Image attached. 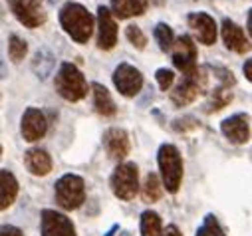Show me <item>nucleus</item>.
<instances>
[{
	"instance_id": "f257e3e1",
	"label": "nucleus",
	"mask_w": 252,
	"mask_h": 236,
	"mask_svg": "<svg viewBox=\"0 0 252 236\" xmlns=\"http://www.w3.org/2000/svg\"><path fill=\"white\" fill-rule=\"evenodd\" d=\"M60 26L76 44H88V40L94 34L95 18L94 14L80 2H66L62 4L58 12Z\"/></svg>"
},
{
	"instance_id": "f03ea898",
	"label": "nucleus",
	"mask_w": 252,
	"mask_h": 236,
	"mask_svg": "<svg viewBox=\"0 0 252 236\" xmlns=\"http://www.w3.org/2000/svg\"><path fill=\"white\" fill-rule=\"evenodd\" d=\"M54 88L58 95H62L66 101H82L88 95V82L82 70L72 62H62L60 70L54 78Z\"/></svg>"
},
{
	"instance_id": "7ed1b4c3",
	"label": "nucleus",
	"mask_w": 252,
	"mask_h": 236,
	"mask_svg": "<svg viewBox=\"0 0 252 236\" xmlns=\"http://www.w3.org/2000/svg\"><path fill=\"white\" fill-rule=\"evenodd\" d=\"M207 66H199L197 72L183 76L181 82L169 91V99L175 107H185L189 103H193L199 95H203L209 88V74Z\"/></svg>"
},
{
	"instance_id": "20e7f679",
	"label": "nucleus",
	"mask_w": 252,
	"mask_h": 236,
	"mask_svg": "<svg viewBox=\"0 0 252 236\" xmlns=\"http://www.w3.org/2000/svg\"><path fill=\"white\" fill-rule=\"evenodd\" d=\"M157 163H159L161 181H163L167 193L175 195L183 183V157H181L179 149L173 143H163L157 153Z\"/></svg>"
},
{
	"instance_id": "39448f33",
	"label": "nucleus",
	"mask_w": 252,
	"mask_h": 236,
	"mask_svg": "<svg viewBox=\"0 0 252 236\" xmlns=\"http://www.w3.org/2000/svg\"><path fill=\"white\" fill-rule=\"evenodd\" d=\"M54 195H56V203L64 210H76L86 201V183L80 175L66 173L56 181Z\"/></svg>"
},
{
	"instance_id": "423d86ee",
	"label": "nucleus",
	"mask_w": 252,
	"mask_h": 236,
	"mask_svg": "<svg viewBox=\"0 0 252 236\" xmlns=\"http://www.w3.org/2000/svg\"><path fill=\"white\" fill-rule=\"evenodd\" d=\"M111 193L119 201H131L139 191V169L135 163H119L109 177Z\"/></svg>"
},
{
	"instance_id": "0eeeda50",
	"label": "nucleus",
	"mask_w": 252,
	"mask_h": 236,
	"mask_svg": "<svg viewBox=\"0 0 252 236\" xmlns=\"http://www.w3.org/2000/svg\"><path fill=\"white\" fill-rule=\"evenodd\" d=\"M171 60H173V66L183 74V76H189L199 70V64H197V42L193 40V36L189 34H181L175 44H173V50H171Z\"/></svg>"
},
{
	"instance_id": "6e6552de",
	"label": "nucleus",
	"mask_w": 252,
	"mask_h": 236,
	"mask_svg": "<svg viewBox=\"0 0 252 236\" xmlns=\"http://www.w3.org/2000/svg\"><path fill=\"white\" fill-rule=\"evenodd\" d=\"M6 2L14 18L30 30L44 26L48 20L46 10L42 6V0H6Z\"/></svg>"
},
{
	"instance_id": "1a4fd4ad",
	"label": "nucleus",
	"mask_w": 252,
	"mask_h": 236,
	"mask_svg": "<svg viewBox=\"0 0 252 236\" xmlns=\"http://www.w3.org/2000/svg\"><path fill=\"white\" fill-rule=\"evenodd\" d=\"M111 80H113L115 89L123 97H135L141 91V88H143V74L135 66L127 64V62H121L113 70Z\"/></svg>"
},
{
	"instance_id": "9d476101",
	"label": "nucleus",
	"mask_w": 252,
	"mask_h": 236,
	"mask_svg": "<svg viewBox=\"0 0 252 236\" xmlns=\"http://www.w3.org/2000/svg\"><path fill=\"white\" fill-rule=\"evenodd\" d=\"M42 236H76L74 222L64 214L52 208H44L40 214Z\"/></svg>"
},
{
	"instance_id": "9b49d317",
	"label": "nucleus",
	"mask_w": 252,
	"mask_h": 236,
	"mask_svg": "<svg viewBox=\"0 0 252 236\" xmlns=\"http://www.w3.org/2000/svg\"><path fill=\"white\" fill-rule=\"evenodd\" d=\"M117 44V22L109 6H97V48L107 52Z\"/></svg>"
},
{
	"instance_id": "f8f14e48",
	"label": "nucleus",
	"mask_w": 252,
	"mask_h": 236,
	"mask_svg": "<svg viewBox=\"0 0 252 236\" xmlns=\"http://www.w3.org/2000/svg\"><path fill=\"white\" fill-rule=\"evenodd\" d=\"M187 24L193 30L195 38L203 44V46H213L217 42L219 30H217V22L211 14L207 12H191L187 16Z\"/></svg>"
},
{
	"instance_id": "ddd939ff",
	"label": "nucleus",
	"mask_w": 252,
	"mask_h": 236,
	"mask_svg": "<svg viewBox=\"0 0 252 236\" xmlns=\"http://www.w3.org/2000/svg\"><path fill=\"white\" fill-rule=\"evenodd\" d=\"M48 131V121H46V115L36 109V107H28L22 113V121H20V133L24 137V141L34 143L40 141Z\"/></svg>"
},
{
	"instance_id": "4468645a",
	"label": "nucleus",
	"mask_w": 252,
	"mask_h": 236,
	"mask_svg": "<svg viewBox=\"0 0 252 236\" xmlns=\"http://www.w3.org/2000/svg\"><path fill=\"white\" fill-rule=\"evenodd\" d=\"M222 135L232 145H244L250 139V117L248 113H234L220 123Z\"/></svg>"
},
{
	"instance_id": "2eb2a0df",
	"label": "nucleus",
	"mask_w": 252,
	"mask_h": 236,
	"mask_svg": "<svg viewBox=\"0 0 252 236\" xmlns=\"http://www.w3.org/2000/svg\"><path fill=\"white\" fill-rule=\"evenodd\" d=\"M103 147L107 151V157L113 161H121L129 155L131 151V143H129V135L121 127H109L103 133Z\"/></svg>"
},
{
	"instance_id": "dca6fc26",
	"label": "nucleus",
	"mask_w": 252,
	"mask_h": 236,
	"mask_svg": "<svg viewBox=\"0 0 252 236\" xmlns=\"http://www.w3.org/2000/svg\"><path fill=\"white\" fill-rule=\"evenodd\" d=\"M220 36H222L224 46H226L230 52H234V54L244 56V54L250 52V48H252L250 42H248V38H246V34H244V30H242L236 22H232L230 18H224V20H222Z\"/></svg>"
},
{
	"instance_id": "f3484780",
	"label": "nucleus",
	"mask_w": 252,
	"mask_h": 236,
	"mask_svg": "<svg viewBox=\"0 0 252 236\" xmlns=\"http://www.w3.org/2000/svg\"><path fill=\"white\" fill-rule=\"evenodd\" d=\"M24 167L34 177H46L52 171V157L46 149L32 147L24 153Z\"/></svg>"
},
{
	"instance_id": "a211bd4d",
	"label": "nucleus",
	"mask_w": 252,
	"mask_h": 236,
	"mask_svg": "<svg viewBox=\"0 0 252 236\" xmlns=\"http://www.w3.org/2000/svg\"><path fill=\"white\" fill-rule=\"evenodd\" d=\"M149 6V0H111L109 10L117 20H127L133 16L145 14Z\"/></svg>"
},
{
	"instance_id": "6ab92c4d",
	"label": "nucleus",
	"mask_w": 252,
	"mask_h": 236,
	"mask_svg": "<svg viewBox=\"0 0 252 236\" xmlns=\"http://www.w3.org/2000/svg\"><path fill=\"white\" fill-rule=\"evenodd\" d=\"M92 93H94V107L101 117H113L117 113V105L109 93V89L97 82H94L92 86Z\"/></svg>"
},
{
	"instance_id": "aec40b11",
	"label": "nucleus",
	"mask_w": 252,
	"mask_h": 236,
	"mask_svg": "<svg viewBox=\"0 0 252 236\" xmlns=\"http://www.w3.org/2000/svg\"><path fill=\"white\" fill-rule=\"evenodd\" d=\"M18 197V181L16 177L8 171L2 169L0 171V208L6 210Z\"/></svg>"
},
{
	"instance_id": "412c9836",
	"label": "nucleus",
	"mask_w": 252,
	"mask_h": 236,
	"mask_svg": "<svg viewBox=\"0 0 252 236\" xmlns=\"http://www.w3.org/2000/svg\"><path fill=\"white\" fill-rule=\"evenodd\" d=\"M54 66H56V56L48 48L36 50V54L32 58V70L40 80H46L54 72Z\"/></svg>"
},
{
	"instance_id": "4be33fe9",
	"label": "nucleus",
	"mask_w": 252,
	"mask_h": 236,
	"mask_svg": "<svg viewBox=\"0 0 252 236\" xmlns=\"http://www.w3.org/2000/svg\"><path fill=\"white\" fill-rule=\"evenodd\" d=\"M232 97H234L232 88H228V86H220V84H219V88H215V89L211 91L205 111H207V113H217V111L224 109L226 105H230Z\"/></svg>"
},
{
	"instance_id": "5701e85b",
	"label": "nucleus",
	"mask_w": 252,
	"mask_h": 236,
	"mask_svg": "<svg viewBox=\"0 0 252 236\" xmlns=\"http://www.w3.org/2000/svg\"><path fill=\"white\" fill-rule=\"evenodd\" d=\"M163 181L159 179L157 173H147L145 181H143V187H141V197L145 203H157L163 195Z\"/></svg>"
},
{
	"instance_id": "b1692460",
	"label": "nucleus",
	"mask_w": 252,
	"mask_h": 236,
	"mask_svg": "<svg viewBox=\"0 0 252 236\" xmlns=\"http://www.w3.org/2000/svg\"><path fill=\"white\" fill-rule=\"evenodd\" d=\"M165 230L161 228V216L155 210H145L141 214V236H163Z\"/></svg>"
},
{
	"instance_id": "393cba45",
	"label": "nucleus",
	"mask_w": 252,
	"mask_h": 236,
	"mask_svg": "<svg viewBox=\"0 0 252 236\" xmlns=\"http://www.w3.org/2000/svg\"><path fill=\"white\" fill-rule=\"evenodd\" d=\"M153 36H155V40H157L161 52H171V50H173V44H175L177 38H175L173 28H171L169 24L159 22V24L155 26V30H153Z\"/></svg>"
},
{
	"instance_id": "a878e982",
	"label": "nucleus",
	"mask_w": 252,
	"mask_h": 236,
	"mask_svg": "<svg viewBox=\"0 0 252 236\" xmlns=\"http://www.w3.org/2000/svg\"><path fill=\"white\" fill-rule=\"evenodd\" d=\"M28 54V44L26 40H22L18 34H10L8 36V56L14 64H20Z\"/></svg>"
},
{
	"instance_id": "bb28decb",
	"label": "nucleus",
	"mask_w": 252,
	"mask_h": 236,
	"mask_svg": "<svg viewBox=\"0 0 252 236\" xmlns=\"http://www.w3.org/2000/svg\"><path fill=\"white\" fill-rule=\"evenodd\" d=\"M197 236H226V234H224L220 222L217 220V216L215 214H207L203 224L197 230Z\"/></svg>"
},
{
	"instance_id": "cd10ccee",
	"label": "nucleus",
	"mask_w": 252,
	"mask_h": 236,
	"mask_svg": "<svg viewBox=\"0 0 252 236\" xmlns=\"http://www.w3.org/2000/svg\"><path fill=\"white\" fill-rule=\"evenodd\" d=\"M125 38L129 40V44L135 48V50H145L147 48V36L143 34V30L135 24H129L125 28Z\"/></svg>"
},
{
	"instance_id": "c85d7f7f",
	"label": "nucleus",
	"mask_w": 252,
	"mask_h": 236,
	"mask_svg": "<svg viewBox=\"0 0 252 236\" xmlns=\"http://www.w3.org/2000/svg\"><path fill=\"white\" fill-rule=\"evenodd\" d=\"M209 68H211V70H213V74L219 78L220 86H228V88H234V86H236V78H234V76H232V72H230V70H226L224 66L211 64Z\"/></svg>"
},
{
	"instance_id": "c756f323",
	"label": "nucleus",
	"mask_w": 252,
	"mask_h": 236,
	"mask_svg": "<svg viewBox=\"0 0 252 236\" xmlns=\"http://www.w3.org/2000/svg\"><path fill=\"white\" fill-rule=\"evenodd\" d=\"M155 80H157V84H159V88H161L163 91L173 89V84H175V72L169 70V68H159V70L155 72Z\"/></svg>"
},
{
	"instance_id": "7c9ffc66",
	"label": "nucleus",
	"mask_w": 252,
	"mask_h": 236,
	"mask_svg": "<svg viewBox=\"0 0 252 236\" xmlns=\"http://www.w3.org/2000/svg\"><path fill=\"white\" fill-rule=\"evenodd\" d=\"M199 127V121L195 119V117L187 115V117H179V119L173 121V129L179 131V133H187V131H193Z\"/></svg>"
},
{
	"instance_id": "2f4dec72",
	"label": "nucleus",
	"mask_w": 252,
	"mask_h": 236,
	"mask_svg": "<svg viewBox=\"0 0 252 236\" xmlns=\"http://www.w3.org/2000/svg\"><path fill=\"white\" fill-rule=\"evenodd\" d=\"M0 236H24V232H22L18 226L2 224V228H0Z\"/></svg>"
},
{
	"instance_id": "473e14b6",
	"label": "nucleus",
	"mask_w": 252,
	"mask_h": 236,
	"mask_svg": "<svg viewBox=\"0 0 252 236\" xmlns=\"http://www.w3.org/2000/svg\"><path fill=\"white\" fill-rule=\"evenodd\" d=\"M242 72H244V78L252 84V58H248V60L242 64Z\"/></svg>"
},
{
	"instance_id": "72a5a7b5",
	"label": "nucleus",
	"mask_w": 252,
	"mask_h": 236,
	"mask_svg": "<svg viewBox=\"0 0 252 236\" xmlns=\"http://www.w3.org/2000/svg\"><path fill=\"white\" fill-rule=\"evenodd\" d=\"M163 236H183V234H181V230H179L175 224H169V226L165 228V234H163Z\"/></svg>"
},
{
	"instance_id": "f704fd0d",
	"label": "nucleus",
	"mask_w": 252,
	"mask_h": 236,
	"mask_svg": "<svg viewBox=\"0 0 252 236\" xmlns=\"http://www.w3.org/2000/svg\"><path fill=\"white\" fill-rule=\"evenodd\" d=\"M246 28H248V34L252 38V8L248 10V20H246Z\"/></svg>"
},
{
	"instance_id": "c9c22d12",
	"label": "nucleus",
	"mask_w": 252,
	"mask_h": 236,
	"mask_svg": "<svg viewBox=\"0 0 252 236\" xmlns=\"http://www.w3.org/2000/svg\"><path fill=\"white\" fill-rule=\"evenodd\" d=\"M149 4H151V6H163L165 0H149Z\"/></svg>"
}]
</instances>
